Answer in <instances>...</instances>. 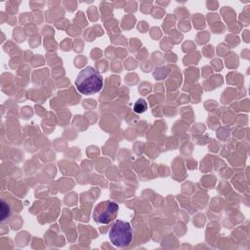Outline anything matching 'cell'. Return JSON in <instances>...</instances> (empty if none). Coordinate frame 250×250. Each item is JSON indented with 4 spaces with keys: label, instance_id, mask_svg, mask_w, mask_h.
<instances>
[{
    "label": "cell",
    "instance_id": "cell-5",
    "mask_svg": "<svg viewBox=\"0 0 250 250\" xmlns=\"http://www.w3.org/2000/svg\"><path fill=\"white\" fill-rule=\"evenodd\" d=\"M10 215V207L3 200L1 201V221H4Z\"/></svg>",
    "mask_w": 250,
    "mask_h": 250
},
{
    "label": "cell",
    "instance_id": "cell-3",
    "mask_svg": "<svg viewBox=\"0 0 250 250\" xmlns=\"http://www.w3.org/2000/svg\"><path fill=\"white\" fill-rule=\"evenodd\" d=\"M118 204L111 200L101 201L94 208L92 217L98 224L105 225L113 222L118 213Z\"/></svg>",
    "mask_w": 250,
    "mask_h": 250
},
{
    "label": "cell",
    "instance_id": "cell-4",
    "mask_svg": "<svg viewBox=\"0 0 250 250\" xmlns=\"http://www.w3.org/2000/svg\"><path fill=\"white\" fill-rule=\"evenodd\" d=\"M146 109V103L144 100H139V101L135 104L134 110H135L136 112L141 113V112H144Z\"/></svg>",
    "mask_w": 250,
    "mask_h": 250
},
{
    "label": "cell",
    "instance_id": "cell-2",
    "mask_svg": "<svg viewBox=\"0 0 250 250\" xmlns=\"http://www.w3.org/2000/svg\"><path fill=\"white\" fill-rule=\"evenodd\" d=\"M110 242L116 247H127L133 237L131 226L128 222L117 220L111 226L108 232Z\"/></svg>",
    "mask_w": 250,
    "mask_h": 250
},
{
    "label": "cell",
    "instance_id": "cell-1",
    "mask_svg": "<svg viewBox=\"0 0 250 250\" xmlns=\"http://www.w3.org/2000/svg\"><path fill=\"white\" fill-rule=\"evenodd\" d=\"M103 83L101 74L93 66L84 67L75 79V87L82 95H92L100 92Z\"/></svg>",
    "mask_w": 250,
    "mask_h": 250
}]
</instances>
